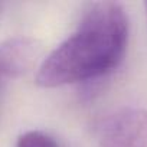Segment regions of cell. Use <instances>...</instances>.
I'll use <instances>...</instances> for the list:
<instances>
[{
  "instance_id": "6da1fadb",
  "label": "cell",
  "mask_w": 147,
  "mask_h": 147,
  "mask_svg": "<svg viewBox=\"0 0 147 147\" xmlns=\"http://www.w3.org/2000/svg\"><path fill=\"white\" fill-rule=\"evenodd\" d=\"M128 45V16L117 2H98L77 29L61 42L36 72L42 88H59L95 80L120 66Z\"/></svg>"
},
{
  "instance_id": "7a4b0ae2",
  "label": "cell",
  "mask_w": 147,
  "mask_h": 147,
  "mask_svg": "<svg viewBox=\"0 0 147 147\" xmlns=\"http://www.w3.org/2000/svg\"><path fill=\"white\" fill-rule=\"evenodd\" d=\"M98 147H147V110L123 107L100 128Z\"/></svg>"
},
{
  "instance_id": "3957f363",
  "label": "cell",
  "mask_w": 147,
  "mask_h": 147,
  "mask_svg": "<svg viewBox=\"0 0 147 147\" xmlns=\"http://www.w3.org/2000/svg\"><path fill=\"white\" fill-rule=\"evenodd\" d=\"M40 55L38 40L16 36L0 43V77L18 78L29 72Z\"/></svg>"
},
{
  "instance_id": "277c9868",
  "label": "cell",
  "mask_w": 147,
  "mask_h": 147,
  "mask_svg": "<svg viewBox=\"0 0 147 147\" xmlns=\"http://www.w3.org/2000/svg\"><path fill=\"white\" fill-rule=\"evenodd\" d=\"M16 147H59V144L49 134L30 130L18 137Z\"/></svg>"
},
{
  "instance_id": "5b68a950",
  "label": "cell",
  "mask_w": 147,
  "mask_h": 147,
  "mask_svg": "<svg viewBox=\"0 0 147 147\" xmlns=\"http://www.w3.org/2000/svg\"><path fill=\"white\" fill-rule=\"evenodd\" d=\"M144 6H146V12H147V2H146V3H144Z\"/></svg>"
}]
</instances>
